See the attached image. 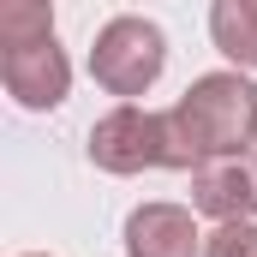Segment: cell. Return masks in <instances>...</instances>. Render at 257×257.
Segmentation results:
<instances>
[{
    "instance_id": "obj_2",
    "label": "cell",
    "mask_w": 257,
    "mask_h": 257,
    "mask_svg": "<svg viewBox=\"0 0 257 257\" xmlns=\"http://www.w3.org/2000/svg\"><path fill=\"white\" fill-rule=\"evenodd\" d=\"M0 84L18 108H60L72 66L54 42V6L42 0H12L0 6Z\"/></svg>"
},
{
    "instance_id": "obj_1",
    "label": "cell",
    "mask_w": 257,
    "mask_h": 257,
    "mask_svg": "<svg viewBox=\"0 0 257 257\" xmlns=\"http://www.w3.org/2000/svg\"><path fill=\"white\" fill-rule=\"evenodd\" d=\"M168 120L180 138L186 174H197L203 162H221V156H245V144L257 138V84L239 72H203L168 108Z\"/></svg>"
},
{
    "instance_id": "obj_5",
    "label": "cell",
    "mask_w": 257,
    "mask_h": 257,
    "mask_svg": "<svg viewBox=\"0 0 257 257\" xmlns=\"http://www.w3.org/2000/svg\"><path fill=\"white\" fill-rule=\"evenodd\" d=\"M192 209L197 215H215L221 227L233 221H251L257 215V156H221V162H203L192 174Z\"/></svg>"
},
{
    "instance_id": "obj_8",
    "label": "cell",
    "mask_w": 257,
    "mask_h": 257,
    "mask_svg": "<svg viewBox=\"0 0 257 257\" xmlns=\"http://www.w3.org/2000/svg\"><path fill=\"white\" fill-rule=\"evenodd\" d=\"M203 257H257V227H251V221L215 227V233L203 239Z\"/></svg>"
},
{
    "instance_id": "obj_9",
    "label": "cell",
    "mask_w": 257,
    "mask_h": 257,
    "mask_svg": "<svg viewBox=\"0 0 257 257\" xmlns=\"http://www.w3.org/2000/svg\"><path fill=\"white\" fill-rule=\"evenodd\" d=\"M30 257H42V251H30Z\"/></svg>"
},
{
    "instance_id": "obj_3",
    "label": "cell",
    "mask_w": 257,
    "mask_h": 257,
    "mask_svg": "<svg viewBox=\"0 0 257 257\" xmlns=\"http://www.w3.org/2000/svg\"><path fill=\"white\" fill-rule=\"evenodd\" d=\"M90 162L102 174H144V168H186L180 162V138L174 120L156 108L120 102L114 114H102L90 126Z\"/></svg>"
},
{
    "instance_id": "obj_4",
    "label": "cell",
    "mask_w": 257,
    "mask_h": 257,
    "mask_svg": "<svg viewBox=\"0 0 257 257\" xmlns=\"http://www.w3.org/2000/svg\"><path fill=\"white\" fill-rule=\"evenodd\" d=\"M168 66V36L162 24L150 18H108L96 30V48H90V72L108 96H144Z\"/></svg>"
},
{
    "instance_id": "obj_6",
    "label": "cell",
    "mask_w": 257,
    "mask_h": 257,
    "mask_svg": "<svg viewBox=\"0 0 257 257\" xmlns=\"http://www.w3.org/2000/svg\"><path fill=\"white\" fill-rule=\"evenodd\" d=\"M203 233H197L192 209L180 203H144L126 215V257H197Z\"/></svg>"
},
{
    "instance_id": "obj_7",
    "label": "cell",
    "mask_w": 257,
    "mask_h": 257,
    "mask_svg": "<svg viewBox=\"0 0 257 257\" xmlns=\"http://www.w3.org/2000/svg\"><path fill=\"white\" fill-rule=\"evenodd\" d=\"M209 36L233 66H257V0H215Z\"/></svg>"
}]
</instances>
